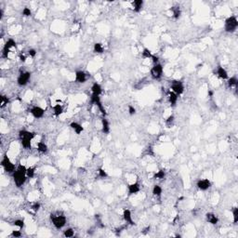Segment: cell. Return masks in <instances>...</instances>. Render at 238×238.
Masks as SVG:
<instances>
[{
  "mask_svg": "<svg viewBox=\"0 0 238 238\" xmlns=\"http://www.w3.org/2000/svg\"><path fill=\"white\" fill-rule=\"evenodd\" d=\"M26 171H27V168L24 165L20 164L16 168V170L13 172L12 178H13L14 184L16 185L17 188H22L25 184L26 180L28 179L26 176Z\"/></svg>",
  "mask_w": 238,
  "mask_h": 238,
  "instance_id": "cell-1",
  "label": "cell"
},
{
  "mask_svg": "<svg viewBox=\"0 0 238 238\" xmlns=\"http://www.w3.org/2000/svg\"><path fill=\"white\" fill-rule=\"evenodd\" d=\"M50 221L53 224V226L57 229V230H61L62 229L66 223H67V219L66 216L61 212V211H55L52 212L50 216Z\"/></svg>",
  "mask_w": 238,
  "mask_h": 238,
  "instance_id": "cell-2",
  "label": "cell"
},
{
  "mask_svg": "<svg viewBox=\"0 0 238 238\" xmlns=\"http://www.w3.org/2000/svg\"><path fill=\"white\" fill-rule=\"evenodd\" d=\"M238 28V20L235 15H231L224 21V31L229 34H233Z\"/></svg>",
  "mask_w": 238,
  "mask_h": 238,
  "instance_id": "cell-3",
  "label": "cell"
},
{
  "mask_svg": "<svg viewBox=\"0 0 238 238\" xmlns=\"http://www.w3.org/2000/svg\"><path fill=\"white\" fill-rule=\"evenodd\" d=\"M163 73H164V67L160 62L153 64L150 70V75L153 80H159V79H161V77L163 76Z\"/></svg>",
  "mask_w": 238,
  "mask_h": 238,
  "instance_id": "cell-4",
  "label": "cell"
},
{
  "mask_svg": "<svg viewBox=\"0 0 238 238\" xmlns=\"http://www.w3.org/2000/svg\"><path fill=\"white\" fill-rule=\"evenodd\" d=\"M1 166L4 169V170L7 173L13 174V172L16 170V167L13 164V162L10 159V157L7 154H4L1 159Z\"/></svg>",
  "mask_w": 238,
  "mask_h": 238,
  "instance_id": "cell-5",
  "label": "cell"
},
{
  "mask_svg": "<svg viewBox=\"0 0 238 238\" xmlns=\"http://www.w3.org/2000/svg\"><path fill=\"white\" fill-rule=\"evenodd\" d=\"M16 48H17V43H16V41L14 40V39H12V38L8 39V41L5 43V45L3 47V50H2V57L5 58V59H8L11 50H16Z\"/></svg>",
  "mask_w": 238,
  "mask_h": 238,
  "instance_id": "cell-6",
  "label": "cell"
},
{
  "mask_svg": "<svg viewBox=\"0 0 238 238\" xmlns=\"http://www.w3.org/2000/svg\"><path fill=\"white\" fill-rule=\"evenodd\" d=\"M90 102L94 105H96L99 109V111L101 112V113L102 114V117H106L107 115V112H106V109L104 107V105L102 104V101H101V96H98V95H94V94H91L90 96Z\"/></svg>",
  "mask_w": 238,
  "mask_h": 238,
  "instance_id": "cell-7",
  "label": "cell"
},
{
  "mask_svg": "<svg viewBox=\"0 0 238 238\" xmlns=\"http://www.w3.org/2000/svg\"><path fill=\"white\" fill-rule=\"evenodd\" d=\"M170 85V90L176 93L178 96H180L184 92V85L180 80H171L169 82Z\"/></svg>",
  "mask_w": 238,
  "mask_h": 238,
  "instance_id": "cell-8",
  "label": "cell"
},
{
  "mask_svg": "<svg viewBox=\"0 0 238 238\" xmlns=\"http://www.w3.org/2000/svg\"><path fill=\"white\" fill-rule=\"evenodd\" d=\"M31 76H32V73L30 72H27V71H24V72H22L19 75H18V78H17V84L18 86L20 87H24L26 86L30 79H31Z\"/></svg>",
  "mask_w": 238,
  "mask_h": 238,
  "instance_id": "cell-9",
  "label": "cell"
},
{
  "mask_svg": "<svg viewBox=\"0 0 238 238\" xmlns=\"http://www.w3.org/2000/svg\"><path fill=\"white\" fill-rule=\"evenodd\" d=\"M211 186H212V183L208 179H200L196 182V187L198 188V190L203 192L208 191Z\"/></svg>",
  "mask_w": 238,
  "mask_h": 238,
  "instance_id": "cell-10",
  "label": "cell"
},
{
  "mask_svg": "<svg viewBox=\"0 0 238 238\" xmlns=\"http://www.w3.org/2000/svg\"><path fill=\"white\" fill-rule=\"evenodd\" d=\"M30 113H31V114L34 117V118H36V119H40V118H42L44 115H45V110L42 108V107H40V106H33L31 109H30Z\"/></svg>",
  "mask_w": 238,
  "mask_h": 238,
  "instance_id": "cell-11",
  "label": "cell"
},
{
  "mask_svg": "<svg viewBox=\"0 0 238 238\" xmlns=\"http://www.w3.org/2000/svg\"><path fill=\"white\" fill-rule=\"evenodd\" d=\"M127 189H128V195L132 196L134 194H137L141 191V184L138 181H135L129 184L127 186Z\"/></svg>",
  "mask_w": 238,
  "mask_h": 238,
  "instance_id": "cell-12",
  "label": "cell"
},
{
  "mask_svg": "<svg viewBox=\"0 0 238 238\" xmlns=\"http://www.w3.org/2000/svg\"><path fill=\"white\" fill-rule=\"evenodd\" d=\"M75 82L78 84H85L88 80V74L84 71H76L74 73Z\"/></svg>",
  "mask_w": 238,
  "mask_h": 238,
  "instance_id": "cell-13",
  "label": "cell"
},
{
  "mask_svg": "<svg viewBox=\"0 0 238 238\" xmlns=\"http://www.w3.org/2000/svg\"><path fill=\"white\" fill-rule=\"evenodd\" d=\"M35 137V133L33 131H29L26 129H22L19 131V139L21 140H34Z\"/></svg>",
  "mask_w": 238,
  "mask_h": 238,
  "instance_id": "cell-14",
  "label": "cell"
},
{
  "mask_svg": "<svg viewBox=\"0 0 238 238\" xmlns=\"http://www.w3.org/2000/svg\"><path fill=\"white\" fill-rule=\"evenodd\" d=\"M123 219H124V220H125L126 223H128V224H129V225H131V226H134V225L136 224L135 221L133 220L131 211H130L129 209H128V208L124 209V211H123Z\"/></svg>",
  "mask_w": 238,
  "mask_h": 238,
  "instance_id": "cell-15",
  "label": "cell"
},
{
  "mask_svg": "<svg viewBox=\"0 0 238 238\" xmlns=\"http://www.w3.org/2000/svg\"><path fill=\"white\" fill-rule=\"evenodd\" d=\"M206 220L208 223L211 224V225H217L219 223V217L213 213V212H208L206 214Z\"/></svg>",
  "mask_w": 238,
  "mask_h": 238,
  "instance_id": "cell-16",
  "label": "cell"
},
{
  "mask_svg": "<svg viewBox=\"0 0 238 238\" xmlns=\"http://www.w3.org/2000/svg\"><path fill=\"white\" fill-rule=\"evenodd\" d=\"M216 73H217V75L219 76V78L222 79V80H227V79L230 77L229 74H228V72L226 71V69L223 68V67L220 66V65H219V66L217 67Z\"/></svg>",
  "mask_w": 238,
  "mask_h": 238,
  "instance_id": "cell-17",
  "label": "cell"
},
{
  "mask_svg": "<svg viewBox=\"0 0 238 238\" xmlns=\"http://www.w3.org/2000/svg\"><path fill=\"white\" fill-rule=\"evenodd\" d=\"M132 8H133V11L135 13H140L144 6V1L143 0H134V1L131 3Z\"/></svg>",
  "mask_w": 238,
  "mask_h": 238,
  "instance_id": "cell-18",
  "label": "cell"
},
{
  "mask_svg": "<svg viewBox=\"0 0 238 238\" xmlns=\"http://www.w3.org/2000/svg\"><path fill=\"white\" fill-rule=\"evenodd\" d=\"M168 99H169V102L170 104L171 107H175L177 102H178V100H179V96L174 93L173 91L169 90V94H168Z\"/></svg>",
  "mask_w": 238,
  "mask_h": 238,
  "instance_id": "cell-19",
  "label": "cell"
},
{
  "mask_svg": "<svg viewBox=\"0 0 238 238\" xmlns=\"http://www.w3.org/2000/svg\"><path fill=\"white\" fill-rule=\"evenodd\" d=\"M111 131V128H110V123L107 120L106 117H102L101 118V132L103 134H109Z\"/></svg>",
  "mask_w": 238,
  "mask_h": 238,
  "instance_id": "cell-20",
  "label": "cell"
},
{
  "mask_svg": "<svg viewBox=\"0 0 238 238\" xmlns=\"http://www.w3.org/2000/svg\"><path fill=\"white\" fill-rule=\"evenodd\" d=\"M70 128L77 134V135H80L81 133H83L84 131V128L81 124H79L78 122H72L70 124Z\"/></svg>",
  "mask_w": 238,
  "mask_h": 238,
  "instance_id": "cell-21",
  "label": "cell"
},
{
  "mask_svg": "<svg viewBox=\"0 0 238 238\" xmlns=\"http://www.w3.org/2000/svg\"><path fill=\"white\" fill-rule=\"evenodd\" d=\"M90 89H91V93L94 94V95L101 96V93H102V88H101V84H99V83H97V82H95V83L92 84Z\"/></svg>",
  "mask_w": 238,
  "mask_h": 238,
  "instance_id": "cell-22",
  "label": "cell"
},
{
  "mask_svg": "<svg viewBox=\"0 0 238 238\" xmlns=\"http://www.w3.org/2000/svg\"><path fill=\"white\" fill-rule=\"evenodd\" d=\"M170 11L172 12V17L175 20H179L181 16V10L180 8V6H173L170 9Z\"/></svg>",
  "mask_w": 238,
  "mask_h": 238,
  "instance_id": "cell-23",
  "label": "cell"
},
{
  "mask_svg": "<svg viewBox=\"0 0 238 238\" xmlns=\"http://www.w3.org/2000/svg\"><path fill=\"white\" fill-rule=\"evenodd\" d=\"M63 112H64V109H63V106L61 104L56 103L53 106V114H54V116L59 117L60 115H61L63 113Z\"/></svg>",
  "mask_w": 238,
  "mask_h": 238,
  "instance_id": "cell-24",
  "label": "cell"
},
{
  "mask_svg": "<svg viewBox=\"0 0 238 238\" xmlns=\"http://www.w3.org/2000/svg\"><path fill=\"white\" fill-rule=\"evenodd\" d=\"M36 149H37V151L40 153H48V151H49L48 145H47L45 142H43V141H38V142H37V144H36Z\"/></svg>",
  "mask_w": 238,
  "mask_h": 238,
  "instance_id": "cell-25",
  "label": "cell"
},
{
  "mask_svg": "<svg viewBox=\"0 0 238 238\" xmlns=\"http://www.w3.org/2000/svg\"><path fill=\"white\" fill-rule=\"evenodd\" d=\"M227 84H228V87L230 89L232 88H236L237 87V84H238V79L235 75L233 76H231L227 79Z\"/></svg>",
  "mask_w": 238,
  "mask_h": 238,
  "instance_id": "cell-26",
  "label": "cell"
},
{
  "mask_svg": "<svg viewBox=\"0 0 238 238\" xmlns=\"http://www.w3.org/2000/svg\"><path fill=\"white\" fill-rule=\"evenodd\" d=\"M93 51H94V53H97V54H102L104 52V48H103L102 44L100 42L95 43L93 45Z\"/></svg>",
  "mask_w": 238,
  "mask_h": 238,
  "instance_id": "cell-27",
  "label": "cell"
},
{
  "mask_svg": "<svg viewBox=\"0 0 238 238\" xmlns=\"http://www.w3.org/2000/svg\"><path fill=\"white\" fill-rule=\"evenodd\" d=\"M163 193V189L160 185H157L155 184L153 187V194L156 197H160Z\"/></svg>",
  "mask_w": 238,
  "mask_h": 238,
  "instance_id": "cell-28",
  "label": "cell"
},
{
  "mask_svg": "<svg viewBox=\"0 0 238 238\" xmlns=\"http://www.w3.org/2000/svg\"><path fill=\"white\" fill-rule=\"evenodd\" d=\"M166 177V170L165 169H159L153 174L154 180H163Z\"/></svg>",
  "mask_w": 238,
  "mask_h": 238,
  "instance_id": "cell-29",
  "label": "cell"
},
{
  "mask_svg": "<svg viewBox=\"0 0 238 238\" xmlns=\"http://www.w3.org/2000/svg\"><path fill=\"white\" fill-rule=\"evenodd\" d=\"M153 56V52L148 48H144L141 51V57L143 59H151Z\"/></svg>",
  "mask_w": 238,
  "mask_h": 238,
  "instance_id": "cell-30",
  "label": "cell"
},
{
  "mask_svg": "<svg viewBox=\"0 0 238 238\" xmlns=\"http://www.w3.org/2000/svg\"><path fill=\"white\" fill-rule=\"evenodd\" d=\"M35 171H36V167H30L27 168V171H26V176L28 179H33L35 175Z\"/></svg>",
  "mask_w": 238,
  "mask_h": 238,
  "instance_id": "cell-31",
  "label": "cell"
},
{
  "mask_svg": "<svg viewBox=\"0 0 238 238\" xmlns=\"http://www.w3.org/2000/svg\"><path fill=\"white\" fill-rule=\"evenodd\" d=\"M9 103H10V99L5 95H1V97H0V107L5 108Z\"/></svg>",
  "mask_w": 238,
  "mask_h": 238,
  "instance_id": "cell-32",
  "label": "cell"
},
{
  "mask_svg": "<svg viewBox=\"0 0 238 238\" xmlns=\"http://www.w3.org/2000/svg\"><path fill=\"white\" fill-rule=\"evenodd\" d=\"M63 236L66 238H71L74 236V230L73 228H67L63 231Z\"/></svg>",
  "mask_w": 238,
  "mask_h": 238,
  "instance_id": "cell-33",
  "label": "cell"
},
{
  "mask_svg": "<svg viewBox=\"0 0 238 238\" xmlns=\"http://www.w3.org/2000/svg\"><path fill=\"white\" fill-rule=\"evenodd\" d=\"M21 144L22 146L26 149V150H29L32 148V140H21Z\"/></svg>",
  "mask_w": 238,
  "mask_h": 238,
  "instance_id": "cell-34",
  "label": "cell"
},
{
  "mask_svg": "<svg viewBox=\"0 0 238 238\" xmlns=\"http://www.w3.org/2000/svg\"><path fill=\"white\" fill-rule=\"evenodd\" d=\"M232 222L234 224H237V222H238V208L237 207L232 208Z\"/></svg>",
  "mask_w": 238,
  "mask_h": 238,
  "instance_id": "cell-35",
  "label": "cell"
},
{
  "mask_svg": "<svg viewBox=\"0 0 238 238\" xmlns=\"http://www.w3.org/2000/svg\"><path fill=\"white\" fill-rule=\"evenodd\" d=\"M98 177L101 179H106L108 178V173L106 172V170L102 168L98 169Z\"/></svg>",
  "mask_w": 238,
  "mask_h": 238,
  "instance_id": "cell-36",
  "label": "cell"
},
{
  "mask_svg": "<svg viewBox=\"0 0 238 238\" xmlns=\"http://www.w3.org/2000/svg\"><path fill=\"white\" fill-rule=\"evenodd\" d=\"M174 121H175V117H174V115L173 114H170L166 120H165V123H166V125L168 126V128H170L173 124H174Z\"/></svg>",
  "mask_w": 238,
  "mask_h": 238,
  "instance_id": "cell-37",
  "label": "cell"
},
{
  "mask_svg": "<svg viewBox=\"0 0 238 238\" xmlns=\"http://www.w3.org/2000/svg\"><path fill=\"white\" fill-rule=\"evenodd\" d=\"M13 225L16 226V227H18L19 229H22V228L24 227L25 223H24V220H22V219H17V220H15L13 221Z\"/></svg>",
  "mask_w": 238,
  "mask_h": 238,
  "instance_id": "cell-38",
  "label": "cell"
},
{
  "mask_svg": "<svg viewBox=\"0 0 238 238\" xmlns=\"http://www.w3.org/2000/svg\"><path fill=\"white\" fill-rule=\"evenodd\" d=\"M22 16H24V17H30V16H32V10H31L28 7H24V8L22 9Z\"/></svg>",
  "mask_w": 238,
  "mask_h": 238,
  "instance_id": "cell-39",
  "label": "cell"
},
{
  "mask_svg": "<svg viewBox=\"0 0 238 238\" xmlns=\"http://www.w3.org/2000/svg\"><path fill=\"white\" fill-rule=\"evenodd\" d=\"M40 208H41V205H40V203H38V202H34L32 204V207H31V208L34 211H35V212H37L39 209H40Z\"/></svg>",
  "mask_w": 238,
  "mask_h": 238,
  "instance_id": "cell-40",
  "label": "cell"
},
{
  "mask_svg": "<svg viewBox=\"0 0 238 238\" xmlns=\"http://www.w3.org/2000/svg\"><path fill=\"white\" fill-rule=\"evenodd\" d=\"M128 112H129V115H134L136 114V108L133 106V105H129L128 106Z\"/></svg>",
  "mask_w": 238,
  "mask_h": 238,
  "instance_id": "cell-41",
  "label": "cell"
},
{
  "mask_svg": "<svg viewBox=\"0 0 238 238\" xmlns=\"http://www.w3.org/2000/svg\"><path fill=\"white\" fill-rule=\"evenodd\" d=\"M27 54H28L29 57L34 58V57L36 56V54H37V51H36V50H34V49H30V50L27 51Z\"/></svg>",
  "mask_w": 238,
  "mask_h": 238,
  "instance_id": "cell-42",
  "label": "cell"
},
{
  "mask_svg": "<svg viewBox=\"0 0 238 238\" xmlns=\"http://www.w3.org/2000/svg\"><path fill=\"white\" fill-rule=\"evenodd\" d=\"M10 235L14 238H19V237H22V233L21 232V231H12Z\"/></svg>",
  "mask_w": 238,
  "mask_h": 238,
  "instance_id": "cell-43",
  "label": "cell"
},
{
  "mask_svg": "<svg viewBox=\"0 0 238 238\" xmlns=\"http://www.w3.org/2000/svg\"><path fill=\"white\" fill-rule=\"evenodd\" d=\"M152 61H153V64H156V63H159V57L153 54L152 58H151Z\"/></svg>",
  "mask_w": 238,
  "mask_h": 238,
  "instance_id": "cell-44",
  "label": "cell"
},
{
  "mask_svg": "<svg viewBox=\"0 0 238 238\" xmlns=\"http://www.w3.org/2000/svg\"><path fill=\"white\" fill-rule=\"evenodd\" d=\"M19 58H20V61H21L22 62H25V61H26V59H27V57H26L24 54H22V53L20 54Z\"/></svg>",
  "mask_w": 238,
  "mask_h": 238,
  "instance_id": "cell-45",
  "label": "cell"
},
{
  "mask_svg": "<svg viewBox=\"0 0 238 238\" xmlns=\"http://www.w3.org/2000/svg\"><path fill=\"white\" fill-rule=\"evenodd\" d=\"M2 18H3V10L0 9V19H2Z\"/></svg>",
  "mask_w": 238,
  "mask_h": 238,
  "instance_id": "cell-46",
  "label": "cell"
}]
</instances>
